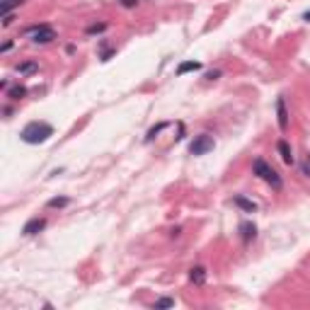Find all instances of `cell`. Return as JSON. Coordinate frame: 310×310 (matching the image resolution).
<instances>
[{
    "label": "cell",
    "instance_id": "cell-1",
    "mask_svg": "<svg viewBox=\"0 0 310 310\" xmlns=\"http://www.w3.org/2000/svg\"><path fill=\"white\" fill-rule=\"evenodd\" d=\"M53 136V126L49 121H29L22 131H20V141L27 143V146H39V143H46L49 138Z\"/></svg>",
    "mask_w": 310,
    "mask_h": 310
},
{
    "label": "cell",
    "instance_id": "cell-2",
    "mask_svg": "<svg viewBox=\"0 0 310 310\" xmlns=\"http://www.w3.org/2000/svg\"><path fill=\"white\" fill-rule=\"evenodd\" d=\"M252 175H257L262 182H267L274 192H279V189L284 187V180H281V175H279V172L271 167L264 157H255V160H252Z\"/></svg>",
    "mask_w": 310,
    "mask_h": 310
},
{
    "label": "cell",
    "instance_id": "cell-3",
    "mask_svg": "<svg viewBox=\"0 0 310 310\" xmlns=\"http://www.w3.org/2000/svg\"><path fill=\"white\" fill-rule=\"evenodd\" d=\"M25 34L32 39V44H51L53 39H56V29L51 27V25H32V27H27L25 29Z\"/></svg>",
    "mask_w": 310,
    "mask_h": 310
},
{
    "label": "cell",
    "instance_id": "cell-4",
    "mask_svg": "<svg viewBox=\"0 0 310 310\" xmlns=\"http://www.w3.org/2000/svg\"><path fill=\"white\" fill-rule=\"evenodd\" d=\"M213 138L208 136V133H199V136H194V141L189 143V153L194 157H199V155H206L208 151H213Z\"/></svg>",
    "mask_w": 310,
    "mask_h": 310
},
{
    "label": "cell",
    "instance_id": "cell-5",
    "mask_svg": "<svg viewBox=\"0 0 310 310\" xmlns=\"http://www.w3.org/2000/svg\"><path fill=\"white\" fill-rule=\"evenodd\" d=\"M276 124H279V129H281L284 133L288 131V107H286L284 95L276 97Z\"/></svg>",
    "mask_w": 310,
    "mask_h": 310
},
{
    "label": "cell",
    "instance_id": "cell-6",
    "mask_svg": "<svg viewBox=\"0 0 310 310\" xmlns=\"http://www.w3.org/2000/svg\"><path fill=\"white\" fill-rule=\"evenodd\" d=\"M44 228H46V218H44V216H41V218L34 216V218H29V221L22 226V235H25V237H32V235H39Z\"/></svg>",
    "mask_w": 310,
    "mask_h": 310
},
{
    "label": "cell",
    "instance_id": "cell-7",
    "mask_svg": "<svg viewBox=\"0 0 310 310\" xmlns=\"http://www.w3.org/2000/svg\"><path fill=\"white\" fill-rule=\"evenodd\" d=\"M276 151H279V155H281V160H284V165H296V155H293V148L288 146V141L286 138H281L279 143H276Z\"/></svg>",
    "mask_w": 310,
    "mask_h": 310
},
{
    "label": "cell",
    "instance_id": "cell-8",
    "mask_svg": "<svg viewBox=\"0 0 310 310\" xmlns=\"http://www.w3.org/2000/svg\"><path fill=\"white\" fill-rule=\"evenodd\" d=\"M232 204H235L237 208H242L245 213H255V211H257V204H255V201H250V199H247V196H242V194H235V196H232Z\"/></svg>",
    "mask_w": 310,
    "mask_h": 310
},
{
    "label": "cell",
    "instance_id": "cell-9",
    "mask_svg": "<svg viewBox=\"0 0 310 310\" xmlns=\"http://www.w3.org/2000/svg\"><path fill=\"white\" fill-rule=\"evenodd\" d=\"M240 235H242V242H250V240H255V237H257V226H255L252 221H245V223H240Z\"/></svg>",
    "mask_w": 310,
    "mask_h": 310
},
{
    "label": "cell",
    "instance_id": "cell-10",
    "mask_svg": "<svg viewBox=\"0 0 310 310\" xmlns=\"http://www.w3.org/2000/svg\"><path fill=\"white\" fill-rule=\"evenodd\" d=\"M206 276H208V274H206L204 267H192V269H189V281H192L194 286H204V284H206Z\"/></svg>",
    "mask_w": 310,
    "mask_h": 310
},
{
    "label": "cell",
    "instance_id": "cell-11",
    "mask_svg": "<svg viewBox=\"0 0 310 310\" xmlns=\"http://www.w3.org/2000/svg\"><path fill=\"white\" fill-rule=\"evenodd\" d=\"M196 71H201V63L199 61H182L177 66V76H187V73H196Z\"/></svg>",
    "mask_w": 310,
    "mask_h": 310
},
{
    "label": "cell",
    "instance_id": "cell-12",
    "mask_svg": "<svg viewBox=\"0 0 310 310\" xmlns=\"http://www.w3.org/2000/svg\"><path fill=\"white\" fill-rule=\"evenodd\" d=\"M114 53H116V46H107V41H100V53H97V58H100L102 63H107Z\"/></svg>",
    "mask_w": 310,
    "mask_h": 310
},
{
    "label": "cell",
    "instance_id": "cell-13",
    "mask_svg": "<svg viewBox=\"0 0 310 310\" xmlns=\"http://www.w3.org/2000/svg\"><path fill=\"white\" fill-rule=\"evenodd\" d=\"M5 95H7V100L17 102V100H22V97L27 95V87H25V85H15V87H7Z\"/></svg>",
    "mask_w": 310,
    "mask_h": 310
},
{
    "label": "cell",
    "instance_id": "cell-14",
    "mask_svg": "<svg viewBox=\"0 0 310 310\" xmlns=\"http://www.w3.org/2000/svg\"><path fill=\"white\" fill-rule=\"evenodd\" d=\"M167 126H170V121H160V124L151 126V129H148V133H146V143H151L153 138H157V136H160V133H162Z\"/></svg>",
    "mask_w": 310,
    "mask_h": 310
},
{
    "label": "cell",
    "instance_id": "cell-15",
    "mask_svg": "<svg viewBox=\"0 0 310 310\" xmlns=\"http://www.w3.org/2000/svg\"><path fill=\"white\" fill-rule=\"evenodd\" d=\"M37 71H39L37 61H22V63L17 66V73H20V76H32V73H37Z\"/></svg>",
    "mask_w": 310,
    "mask_h": 310
},
{
    "label": "cell",
    "instance_id": "cell-16",
    "mask_svg": "<svg viewBox=\"0 0 310 310\" xmlns=\"http://www.w3.org/2000/svg\"><path fill=\"white\" fill-rule=\"evenodd\" d=\"M68 204H71L68 196H53V199L46 201V208H66Z\"/></svg>",
    "mask_w": 310,
    "mask_h": 310
},
{
    "label": "cell",
    "instance_id": "cell-17",
    "mask_svg": "<svg viewBox=\"0 0 310 310\" xmlns=\"http://www.w3.org/2000/svg\"><path fill=\"white\" fill-rule=\"evenodd\" d=\"M107 27H109L107 22H95V25H90V27L85 29V34H87V37H92V34H104Z\"/></svg>",
    "mask_w": 310,
    "mask_h": 310
},
{
    "label": "cell",
    "instance_id": "cell-18",
    "mask_svg": "<svg viewBox=\"0 0 310 310\" xmlns=\"http://www.w3.org/2000/svg\"><path fill=\"white\" fill-rule=\"evenodd\" d=\"M22 2H25V0H2V2H0V12H2V17L10 15L12 7H17V5H22Z\"/></svg>",
    "mask_w": 310,
    "mask_h": 310
},
{
    "label": "cell",
    "instance_id": "cell-19",
    "mask_svg": "<svg viewBox=\"0 0 310 310\" xmlns=\"http://www.w3.org/2000/svg\"><path fill=\"white\" fill-rule=\"evenodd\" d=\"M153 308L155 310H160V308H175V298H157L153 303Z\"/></svg>",
    "mask_w": 310,
    "mask_h": 310
},
{
    "label": "cell",
    "instance_id": "cell-20",
    "mask_svg": "<svg viewBox=\"0 0 310 310\" xmlns=\"http://www.w3.org/2000/svg\"><path fill=\"white\" fill-rule=\"evenodd\" d=\"M121 2V7H136L138 5V0H119Z\"/></svg>",
    "mask_w": 310,
    "mask_h": 310
},
{
    "label": "cell",
    "instance_id": "cell-21",
    "mask_svg": "<svg viewBox=\"0 0 310 310\" xmlns=\"http://www.w3.org/2000/svg\"><path fill=\"white\" fill-rule=\"evenodd\" d=\"M216 78H221V71H211V73H206V80H216Z\"/></svg>",
    "mask_w": 310,
    "mask_h": 310
},
{
    "label": "cell",
    "instance_id": "cell-22",
    "mask_svg": "<svg viewBox=\"0 0 310 310\" xmlns=\"http://www.w3.org/2000/svg\"><path fill=\"white\" fill-rule=\"evenodd\" d=\"M10 49H12V41H7V44H2V49H0V51H2V53H7Z\"/></svg>",
    "mask_w": 310,
    "mask_h": 310
},
{
    "label": "cell",
    "instance_id": "cell-23",
    "mask_svg": "<svg viewBox=\"0 0 310 310\" xmlns=\"http://www.w3.org/2000/svg\"><path fill=\"white\" fill-rule=\"evenodd\" d=\"M303 175H308L310 177V165H303Z\"/></svg>",
    "mask_w": 310,
    "mask_h": 310
},
{
    "label": "cell",
    "instance_id": "cell-24",
    "mask_svg": "<svg viewBox=\"0 0 310 310\" xmlns=\"http://www.w3.org/2000/svg\"><path fill=\"white\" fill-rule=\"evenodd\" d=\"M303 20H306V22H310V10H308V12H303Z\"/></svg>",
    "mask_w": 310,
    "mask_h": 310
},
{
    "label": "cell",
    "instance_id": "cell-25",
    "mask_svg": "<svg viewBox=\"0 0 310 310\" xmlns=\"http://www.w3.org/2000/svg\"><path fill=\"white\" fill-rule=\"evenodd\" d=\"M308 160H310V155H308Z\"/></svg>",
    "mask_w": 310,
    "mask_h": 310
}]
</instances>
